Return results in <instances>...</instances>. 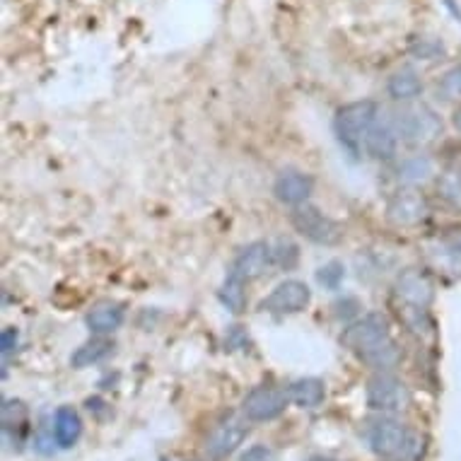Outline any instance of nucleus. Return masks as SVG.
Returning <instances> with one entry per match:
<instances>
[{
	"mask_svg": "<svg viewBox=\"0 0 461 461\" xmlns=\"http://www.w3.org/2000/svg\"><path fill=\"white\" fill-rule=\"evenodd\" d=\"M452 123H454V129H456L461 133V106H456V109H454Z\"/></svg>",
	"mask_w": 461,
	"mask_h": 461,
	"instance_id": "obj_28",
	"label": "nucleus"
},
{
	"mask_svg": "<svg viewBox=\"0 0 461 461\" xmlns=\"http://www.w3.org/2000/svg\"><path fill=\"white\" fill-rule=\"evenodd\" d=\"M393 123L399 131L401 143L411 145V148H430L442 138V119L435 109L428 104H411L403 106L393 113Z\"/></svg>",
	"mask_w": 461,
	"mask_h": 461,
	"instance_id": "obj_4",
	"label": "nucleus"
},
{
	"mask_svg": "<svg viewBox=\"0 0 461 461\" xmlns=\"http://www.w3.org/2000/svg\"><path fill=\"white\" fill-rule=\"evenodd\" d=\"M396 175H399V182L403 186H420V184L430 182L432 175H435V165H432L430 158H425V155H411L399 165L396 169Z\"/></svg>",
	"mask_w": 461,
	"mask_h": 461,
	"instance_id": "obj_17",
	"label": "nucleus"
},
{
	"mask_svg": "<svg viewBox=\"0 0 461 461\" xmlns=\"http://www.w3.org/2000/svg\"><path fill=\"white\" fill-rule=\"evenodd\" d=\"M379 116V106L370 99H363V102H350V104H343L336 112V119H333V131H336V138L339 143L350 152V155H360V152L367 148V138H370V131L375 126Z\"/></svg>",
	"mask_w": 461,
	"mask_h": 461,
	"instance_id": "obj_2",
	"label": "nucleus"
},
{
	"mask_svg": "<svg viewBox=\"0 0 461 461\" xmlns=\"http://www.w3.org/2000/svg\"><path fill=\"white\" fill-rule=\"evenodd\" d=\"M249 432V425L240 420V418H227L222 423L212 428V432L205 439V454L211 461H220L235 452L237 447L242 445L244 438Z\"/></svg>",
	"mask_w": 461,
	"mask_h": 461,
	"instance_id": "obj_10",
	"label": "nucleus"
},
{
	"mask_svg": "<svg viewBox=\"0 0 461 461\" xmlns=\"http://www.w3.org/2000/svg\"><path fill=\"white\" fill-rule=\"evenodd\" d=\"M428 201L420 191H416L413 186H406V189H399L389 198L386 203V218L392 220L393 225L399 227H413L418 222H423L428 218Z\"/></svg>",
	"mask_w": 461,
	"mask_h": 461,
	"instance_id": "obj_9",
	"label": "nucleus"
},
{
	"mask_svg": "<svg viewBox=\"0 0 461 461\" xmlns=\"http://www.w3.org/2000/svg\"><path fill=\"white\" fill-rule=\"evenodd\" d=\"M367 406L379 413H399L409 406V392L401 379L379 372L367 384Z\"/></svg>",
	"mask_w": 461,
	"mask_h": 461,
	"instance_id": "obj_6",
	"label": "nucleus"
},
{
	"mask_svg": "<svg viewBox=\"0 0 461 461\" xmlns=\"http://www.w3.org/2000/svg\"><path fill=\"white\" fill-rule=\"evenodd\" d=\"M123 317H126V310H123L122 303L104 300V303H97L87 312L85 324L95 336H106V333H113L123 324Z\"/></svg>",
	"mask_w": 461,
	"mask_h": 461,
	"instance_id": "obj_15",
	"label": "nucleus"
},
{
	"mask_svg": "<svg viewBox=\"0 0 461 461\" xmlns=\"http://www.w3.org/2000/svg\"><path fill=\"white\" fill-rule=\"evenodd\" d=\"M439 191H442V196H445L449 203L459 205L461 208V169L459 167L447 169L445 175L439 176Z\"/></svg>",
	"mask_w": 461,
	"mask_h": 461,
	"instance_id": "obj_22",
	"label": "nucleus"
},
{
	"mask_svg": "<svg viewBox=\"0 0 461 461\" xmlns=\"http://www.w3.org/2000/svg\"><path fill=\"white\" fill-rule=\"evenodd\" d=\"M287 403H290V393L287 389H278V386H257L247 393L244 399V416L247 420L254 423H266L285 413Z\"/></svg>",
	"mask_w": 461,
	"mask_h": 461,
	"instance_id": "obj_7",
	"label": "nucleus"
},
{
	"mask_svg": "<svg viewBox=\"0 0 461 461\" xmlns=\"http://www.w3.org/2000/svg\"><path fill=\"white\" fill-rule=\"evenodd\" d=\"M240 461H278V456H276V452L268 449L266 445H257L251 447V449H247V452L240 456Z\"/></svg>",
	"mask_w": 461,
	"mask_h": 461,
	"instance_id": "obj_25",
	"label": "nucleus"
},
{
	"mask_svg": "<svg viewBox=\"0 0 461 461\" xmlns=\"http://www.w3.org/2000/svg\"><path fill=\"white\" fill-rule=\"evenodd\" d=\"M293 220V227H295L297 232L303 237H307L310 242L314 244H326V247H331L340 240V227L336 220H331L329 215L314 208V205H295V211L290 215Z\"/></svg>",
	"mask_w": 461,
	"mask_h": 461,
	"instance_id": "obj_5",
	"label": "nucleus"
},
{
	"mask_svg": "<svg viewBox=\"0 0 461 461\" xmlns=\"http://www.w3.org/2000/svg\"><path fill=\"white\" fill-rule=\"evenodd\" d=\"M312 303V290L303 280H283L273 287L271 295L261 303V310L271 314H297Z\"/></svg>",
	"mask_w": 461,
	"mask_h": 461,
	"instance_id": "obj_8",
	"label": "nucleus"
},
{
	"mask_svg": "<svg viewBox=\"0 0 461 461\" xmlns=\"http://www.w3.org/2000/svg\"><path fill=\"white\" fill-rule=\"evenodd\" d=\"M340 278H343V268H340L339 264H329L326 268H321V273H319V280L326 283L329 287L339 285Z\"/></svg>",
	"mask_w": 461,
	"mask_h": 461,
	"instance_id": "obj_26",
	"label": "nucleus"
},
{
	"mask_svg": "<svg viewBox=\"0 0 461 461\" xmlns=\"http://www.w3.org/2000/svg\"><path fill=\"white\" fill-rule=\"evenodd\" d=\"M17 346V331L13 326L3 329V336H0V348H3V356H8L10 350Z\"/></svg>",
	"mask_w": 461,
	"mask_h": 461,
	"instance_id": "obj_27",
	"label": "nucleus"
},
{
	"mask_svg": "<svg viewBox=\"0 0 461 461\" xmlns=\"http://www.w3.org/2000/svg\"><path fill=\"white\" fill-rule=\"evenodd\" d=\"M314 191V179L304 172H297V169H285L276 176V184H273V194L278 198L280 203L285 205H303L307 203V198L312 196Z\"/></svg>",
	"mask_w": 461,
	"mask_h": 461,
	"instance_id": "obj_12",
	"label": "nucleus"
},
{
	"mask_svg": "<svg viewBox=\"0 0 461 461\" xmlns=\"http://www.w3.org/2000/svg\"><path fill=\"white\" fill-rule=\"evenodd\" d=\"M273 264V249L266 242H251L249 247H244L237 254L235 264H232V273L240 276L242 280H257L261 278Z\"/></svg>",
	"mask_w": 461,
	"mask_h": 461,
	"instance_id": "obj_13",
	"label": "nucleus"
},
{
	"mask_svg": "<svg viewBox=\"0 0 461 461\" xmlns=\"http://www.w3.org/2000/svg\"><path fill=\"white\" fill-rule=\"evenodd\" d=\"M367 442H370V449L377 454L379 459L416 461L418 454H420L416 435L406 425L393 420V418L375 420L370 425V430H367Z\"/></svg>",
	"mask_w": 461,
	"mask_h": 461,
	"instance_id": "obj_3",
	"label": "nucleus"
},
{
	"mask_svg": "<svg viewBox=\"0 0 461 461\" xmlns=\"http://www.w3.org/2000/svg\"><path fill=\"white\" fill-rule=\"evenodd\" d=\"M438 92L445 99H461V66L459 68H452L449 73H445V77L439 80Z\"/></svg>",
	"mask_w": 461,
	"mask_h": 461,
	"instance_id": "obj_23",
	"label": "nucleus"
},
{
	"mask_svg": "<svg viewBox=\"0 0 461 461\" xmlns=\"http://www.w3.org/2000/svg\"><path fill=\"white\" fill-rule=\"evenodd\" d=\"M287 393H290V401H293L295 406H300V409H317L319 403L324 401L326 389L321 379L304 377L293 382L290 389H287Z\"/></svg>",
	"mask_w": 461,
	"mask_h": 461,
	"instance_id": "obj_18",
	"label": "nucleus"
},
{
	"mask_svg": "<svg viewBox=\"0 0 461 461\" xmlns=\"http://www.w3.org/2000/svg\"><path fill=\"white\" fill-rule=\"evenodd\" d=\"M399 131H396V123H393V116H386V113H379L377 122L372 126L370 138H367V148L365 150L370 152L372 158L377 159H392L399 150Z\"/></svg>",
	"mask_w": 461,
	"mask_h": 461,
	"instance_id": "obj_14",
	"label": "nucleus"
},
{
	"mask_svg": "<svg viewBox=\"0 0 461 461\" xmlns=\"http://www.w3.org/2000/svg\"><path fill=\"white\" fill-rule=\"evenodd\" d=\"M113 343L104 336H95L87 343H83L80 348L70 356V365L76 367V370H83V367H90L95 363H102L106 356H112Z\"/></svg>",
	"mask_w": 461,
	"mask_h": 461,
	"instance_id": "obj_20",
	"label": "nucleus"
},
{
	"mask_svg": "<svg viewBox=\"0 0 461 461\" xmlns=\"http://www.w3.org/2000/svg\"><path fill=\"white\" fill-rule=\"evenodd\" d=\"M340 343L377 370H386L399 363V350L389 331V321L382 314H365L363 319L346 326L340 333Z\"/></svg>",
	"mask_w": 461,
	"mask_h": 461,
	"instance_id": "obj_1",
	"label": "nucleus"
},
{
	"mask_svg": "<svg viewBox=\"0 0 461 461\" xmlns=\"http://www.w3.org/2000/svg\"><path fill=\"white\" fill-rule=\"evenodd\" d=\"M293 258H297V247H295V244L280 242L278 244V251H273V261H278V264L285 266V268H290V266H295V261H293Z\"/></svg>",
	"mask_w": 461,
	"mask_h": 461,
	"instance_id": "obj_24",
	"label": "nucleus"
},
{
	"mask_svg": "<svg viewBox=\"0 0 461 461\" xmlns=\"http://www.w3.org/2000/svg\"><path fill=\"white\" fill-rule=\"evenodd\" d=\"M386 87H389V95L393 99H399V102H413L423 92V80L418 77V73L413 68H401L389 77Z\"/></svg>",
	"mask_w": 461,
	"mask_h": 461,
	"instance_id": "obj_19",
	"label": "nucleus"
},
{
	"mask_svg": "<svg viewBox=\"0 0 461 461\" xmlns=\"http://www.w3.org/2000/svg\"><path fill=\"white\" fill-rule=\"evenodd\" d=\"M83 435V420L77 416L76 409L70 406H61L56 411V418H53V438H56V445L68 449L80 439Z\"/></svg>",
	"mask_w": 461,
	"mask_h": 461,
	"instance_id": "obj_16",
	"label": "nucleus"
},
{
	"mask_svg": "<svg viewBox=\"0 0 461 461\" xmlns=\"http://www.w3.org/2000/svg\"><path fill=\"white\" fill-rule=\"evenodd\" d=\"M244 283H247V280H242L240 276H235V273H230L225 280V285L220 290V300H222V304H225L232 314H240V312H244V307H247Z\"/></svg>",
	"mask_w": 461,
	"mask_h": 461,
	"instance_id": "obj_21",
	"label": "nucleus"
},
{
	"mask_svg": "<svg viewBox=\"0 0 461 461\" xmlns=\"http://www.w3.org/2000/svg\"><path fill=\"white\" fill-rule=\"evenodd\" d=\"M393 293H396V297H399L406 307L420 312H425V307H428V304L432 303V297H435L430 278H428L423 271H418V268H409V271L401 273L399 278H396V285H393Z\"/></svg>",
	"mask_w": 461,
	"mask_h": 461,
	"instance_id": "obj_11",
	"label": "nucleus"
},
{
	"mask_svg": "<svg viewBox=\"0 0 461 461\" xmlns=\"http://www.w3.org/2000/svg\"><path fill=\"white\" fill-rule=\"evenodd\" d=\"M310 461H339V459H329V456H312Z\"/></svg>",
	"mask_w": 461,
	"mask_h": 461,
	"instance_id": "obj_29",
	"label": "nucleus"
}]
</instances>
